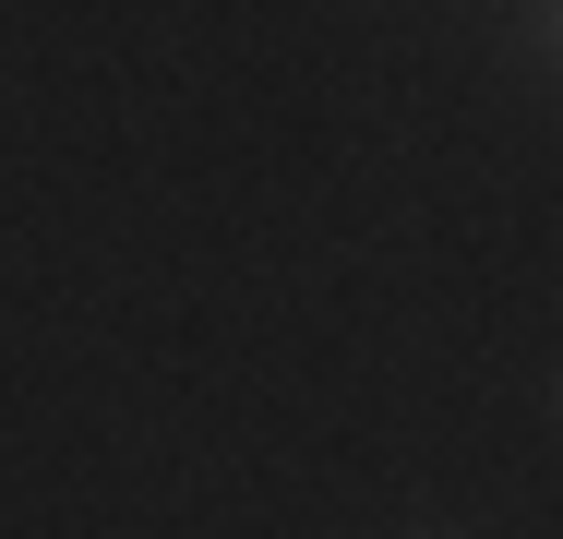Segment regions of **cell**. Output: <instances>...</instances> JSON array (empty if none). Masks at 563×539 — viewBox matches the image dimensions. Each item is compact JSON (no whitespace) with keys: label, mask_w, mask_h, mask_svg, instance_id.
Masks as SVG:
<instances>
[{"label":"cell","mask_w":563,"mask_h":539,"mask_svg":"<svg viewBox=\"0 0 563 539\" xmlns=\"http://www.w3.org/2000/svg\"><path fill=\"white\" fill-rule=\"evenodd\" d=\"M540 48H552V61H563V0H540Z\"/></svg>","instance_id":"obj_1"}]
</instances>
